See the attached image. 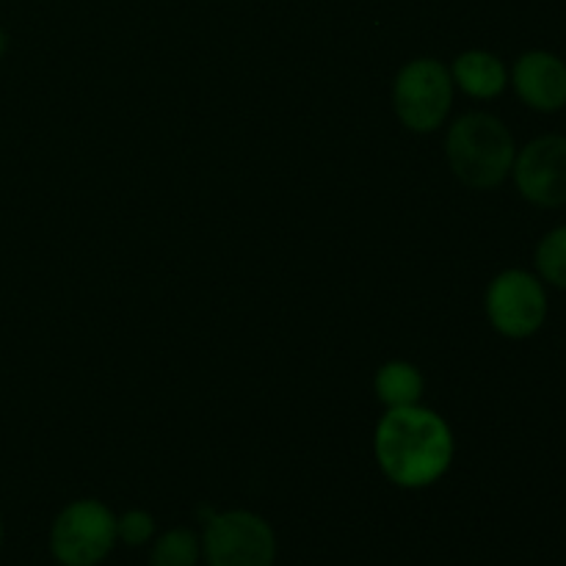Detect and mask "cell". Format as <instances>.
<instances>
[{
  "label": "cell",
  "mask_w": 566,
  "mask_h": 566,
  "mask_svg": "<svg viewBox=\"0 0 566 566\" xmlns=\"http://www.w3.org/2000/svg\"><path fill=\"white\" fill-rule=\"evenodd\" d=\"M514 177L528 202L542 208L566 205V136L531 142L514 160Z\"/></svg>",
  "instance_id": "cell-7"
},
{
  "label": "cell",
  "mask_w": 566,
  "mask_h": 566,
  "mask_svg": "<svg viewBox=\"0 0 566 566\" xmlns=\"http://www.w3.org/2000/svg\"><path fill=\"white\" fill-rule=\"evenodd\" d=\"M376 459L387 479L420 490L446 475L453 459V437L446 420L429 409H390L376 429Z\"/></svg>",
  "instance_id": "cell-1"
},
{
  "label": "cell",
  "mask_w": 566,
  "mask_h": 566,
  "mask_svg": "<svg viewBox=\"0 0 566 566\" xmlns=\"http://www.w3.org/2000/svg\"><path fill=\"white\" fill-rule=\"evenodd\" d=\"M0 542H3V525H0Z\"/></svg>",
  "instance_id": "cell-15"
},
{
  "label": "cell",
  "mask_w": 566,
  "mask_h": 566,
  "mask_svg": "<svg viewBox=\"0 0 566 566\" xmlns=\"http://www.w3.org/2000/svg\"><path fill=\"white\" fill-rule=\"evenodd\" d=\"M514 86L520 97L536 111H558L566 105V64L558 55L525 53L514 66Z\"/></svg>",
  "instance_id": "cell-8"
},
{
  "label": "cell",
  "mask_w": 566,
  "mask_h": 566,
  "mask_svg": "<svg viewBox=\"0 0 566 566\" xmlns=\"http://www.w3.org/2000/svg\"><path fill=\"white\" fill-rule=\"evenodd\" d=\"M453 99V83L446 66L434 59L412 61L392 88L396 114L415 133H429L446 119Z\"/></svg>",
  "instance_id": "cell-5"
},
{
  "label": "cell",
  "mask_w": 566,
  "mask_h": 566,
  "mask_svg": "<svg viewBox=\"0 0 566 566\" xmlns=\"http://www.w3.org/2000/svg\"><path fill=\"white\" fill-rule=\"evenodd\" d=\"M486 313L501 335H534L547 315L545 287L525 271H506L486 291Z\"/></svg>",
  "instance_id": "cell-6"
},
{
  "label": "cell",
  "mask_w": 566,
  "mask_h": 566,
  "mask_svg": "<svg viewBox=\"0 0 566 566\" xmlns=\"http://www.w3.org/2000/svg\"><path fill=\"white\" fill-rule=\"evenodd\" d=\"M197 562L199 542L188 528L166 531L149 553V566H197Z\"/></svg>",
  "instance_id": "cell-11"
},
{
  "label": "cell",
  "mask_w": 566,
  "mask_h": 566,
  "mask_svg": "<svg viewBox=\"0 0 566 566\" xmlns=\"http://www.w3.org/2000/svg\"><path fill=\"white\" fill-rule=\"evenodd\" d=\"M448 158L462 182L492 188L514 166V142L506 125L490 114H468L448 133Z\"/></svg>",
  "instance_id": "cell-2"
},
{
  "label": "cell",
  "mask_w": 566,
  "mask_h": 566,
  "mask_svg": "<svg viewBox=\"0 0 566 566\" xmlns=\"http://www.w3.org/2000/svg\"><path fill=\"white\" fill-rule=\"evenodd\" d=\"M153 531H155L153 517H149L147 512H142V509H133V512H127L125 517L116 520V539H122L130 547L147 545Z\"/></svg>",
  "instance_id": "cell-13"
},
{
  "label": "cell",
  "mask_w": 566,
  "mask_h": 566,
  "mask_svg": "<svg viewBox=\"0 0 566 566\" xmlns=\"http://www.w3.org/2000/svg\"><path fill=\"white\" fill-rule=\"evenodd\" d=\"M202 551L208 566H274L276 539L258 514L224 512L208 520Z\"/></svg>",
  "instance_id": "cell-4"
},
{
  "label": "cell",
  "mask_w": 566,
  "mask_h": 566,
  "mask_svg": "<svg viewBox=\"0 0 566 566\" xmlns=\"http://www.w3.org/2000/svg\"><path fill=\"white\" fill-rule=\"evenodd\" d=\"M6 44H9V39H6L3 28H0V59H3V53H6Z\"/></svg>",
  "instance_id": "cell-14"
},
{
  "label": "cell",
  "mask_w": 566,
  "mask_h": 566,
  "mask_svg": "<svg viewBox=\"0 0 566 566\" xmlns=\"http://www.w3.org/2000/svg\"><path fill=\"white\" fill-rule=\"evenodd\" d=\"M116 545V517L99 501H75L55 517L50 551L61 566H97Z\"/></svg>",
  "instance_id": "cell-3"
},
{
  "label": "cell",
  "mask_w": 566,
  "mask_h": 566,
  "mask_svg": "<svg viewBox=\"0 0 566 566\" xmlns=\"http://www.w3.org/2000/svg\"><path fill=\"white\" fill-rule=\"evenodd\" d=\"M536 265L542 276L556 287H566V227L553 230L536 249Z\"/></svg>",
  "instance_id": "cell-12"
},
{
  "label": "cell",
  "mask_w": 566,
  "mask_h": 566,
  "mask_svg": "<svg viewBox=\"0 0 566 566\" xmlns=\"http://www.w3.org/2000/svg\"><path fill=\"white\" fill-rule=\"evenodd\" d=\"M457 81L473 97H495L506 86V66L501 59L484 50H470V53L459 55L457 66Z\"/></svg>",
  "instance_id": "cell-9"
},
{
  "label": "cell",
  "mask_w": 566,
  "mask_h": 566,
  "mask_svg": "<svg viewBox=\"0 0 566 566\" xmlns=\"http://www.w3.org/2000/svg\"><path fill=\"white\" fill-rule=\"evenodd\" d=\"M376 392L390 409L415 407L423 396V376L409 363H387L376 374Z\"/></svg>",
  "instance_id": "cell-10"
}]
</instances>
